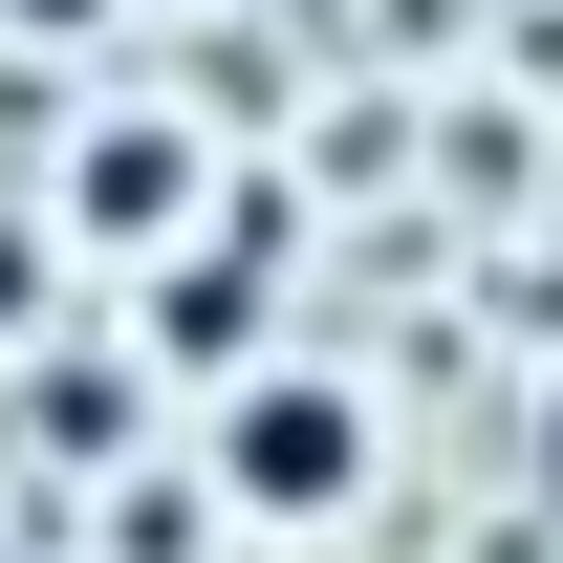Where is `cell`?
Masks as SVG:
<instances>
[{"mask_svg":"<svg viewBox=\"0 0 563 563\" xmlns=\"http://www.w3.org/2000/svg\"><path fill=\"white\" fill-rule=\"evenodd\" d=\"M261 261H282V217H196V239H152V261H131V282H152V303H131V368H174V390L261 368V347H282V282H261Z\"/></svg>","mask_w":563,"mask_h":563,"instance_id":"3","label":"cell"},{"mask_svg":"<svg viewBox=\"0 0 563 563\" xmlns=\"http://www.w3.org/2000/svg\"><path fill=\"white\" fill-rule=\"evenodd\" d=\"M131 412H152V368H131V347L22 368V498H44V477H131Z\"/></svg>","mask_w":563,"mask_h":563,"instance_id":"4","label":"cell"},{"mask_svg":"<svg viewBox=\"0 0 563 563\" xmlns=\"http://www.w3.org/2000/svg\"><path fill=\"white\" fill-rule=\"evenodd\" d=\"M0 563H22V520H0Z\"/></svg>","mask_w":563,"mask_h":563,"instance_id":"7","label":"cell"},{"mask_svg":"<svg viewBox=\"0 0 563 563\" xmlns=\"http://www.w3.org/2000/svg\"><path fill=\"white\" fill-rule=\"evenodd\" d=\"M131 0H0V44H109Z\"/></svg>","mask_w":563,"mask_h":563,"instance_id":"6","label":"cell"},{"mask_svg":"<svg viewBox=\"0 0 563 563\" xmlns=\"http://www.w3.org/2000/svg\"><path fill=\"white\" fill-rule=\"evenodd\" d=\"M196 520H239V542H347L368 498H390V390L325 347H261V368H217V412H196Z\"/></svg>","mask_w":563,"mask_h":563,"instance_id":"1","label":"cell"},{"mask_svg":"<svg viewBox=\"0 0 563 563\" xmlns=\"http://www.w3.org/2000/svg\"><path fill=\"white\" fill-rule=\"evenodd\" d=\"M44 303H66V239H44V217L0 196V347H44Z\"/></svg>","mask_w":563,"mask_h":563,"instance_id":"5","label":"cell"},{"mask_svg":"<svg viewBox=\"0 0 563 563\" xmlns=\"http://www.w3.org/2000/svg\"><path fill=\"white\" fill-rule=\"evenodd\" d=\"M44 239L66 261H152V239H196L217 217V109H44Z\"/></svg>","mask_w":563,"mask_h":563,"instance_id":"2","label":"cell"}]
</instances>
